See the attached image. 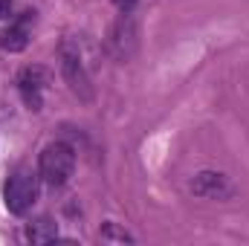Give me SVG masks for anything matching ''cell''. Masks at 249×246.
<instances>
[{
    "mask_svg": "<svg viewBox=\"0 0 249 246\" xmlns=\"http://www.w3.org/2000/svg\"><path fill=\"white\" fill-rule=\"evenodd\" d=\"M75 171V151L67 142H53L41 151V180L53 188L70 183Z\"/></svg>",
    "mask_w": 249,
    "mask_h": 246,
    "instance_id": "obj_1",
    "label": "cell"
},
{
    "mask_svg": "<svg viewBox=\"0 0 249 246\" xmlns=\"http://www.w3.org/2000/svg\"><path fill=\"white\" fill-rule=\"evenodd\" d=\"M38 200V177L29 168L15 171L6 185H3V203L12 214H26L32 209V203Z\"/></svg>",
    "mask_w": 249,
    "mask_h": 246,
    "instance_id": "obj_2",
    "label": "cell"
},
{
    "mask_svg": "<svg viewBox=\"0 0 249 246\" xmlns=\"http://www.w3.org/2000/svg\"><path fill=\"white\" fill-rule=\"evenodd\" d=\"M61 72H64V78H67V84H70V90H72L78 99H84V102L93 99L90 78H87V72H84L81 55H78V50L72 47V41H64L61 44Z\"/></svg>",
    "mask_w": 249,
    "mask_h": 246,
    "instance_id": "obj_3",
    "label": "cell"
},
{
    "mask_svg": "<svg viewBox=\"0 0 249 246\" xmlns=\"http://www.w3.org/2000/svg\"><path fill=\"white\" fill-rule=\"evenodd\" d=\"M191 191H194V197H203V200H229V197H235L232 180L226 174H217V171H200L191 180Z\"/></svg>",
    "mask_w": 249,
    "mask_h": 246,
    "instance_id": "obj_4",
    "label": "cell"
},
{
    "mask_svg": "<svg viewBox=\"0 0 249 246\" xmlns=\"http://www.w3.org/2000/svg\"><path fill=\"white\" fill-rule=\"evenodd\" d=\"M47 84V72L41 67H26L18 78V87L23 93V102L29 105V110H41L44 107V99H41V90Z\"/></svg>",
    "mask_w": 249,
    "mask_h": 246,
    "instance_id": "obj_5",
    "label": "cell"
},
{
    "mask_svg": "<svg viewBox=\"0 0 249 246\" xmlns=\"http://www.w3.org/2000/svg\"><path fill=\"white\" fill-rule=\"evenodd\" d=\"M35 18V12H26V18L20 20V23H12L9 29H3L0 32V47L6 50V53H20V50H26V44H29V29H26V23Z\"/></svg>",
    "mask_w": 249,
    "mask_h": 246,
    "instance_id": "obj_6",
    "label": "cell"
},
{
    "mask_svg": "<svg viewBox=\"0 0 249 246\" xmlns=\"http://www.w3.org/2000/svg\"><path fill=\"white\" fill-rule=\"evenodd\" d=\"M26 238L32 244H50V241L58 238V223H53L50 217H38L35 223L26 226Z\"/></svg>",
    "mask_w": 249,
    "mask_h": 246,
    "instance_id": "obj_7",
    "label": "cell"
},
{
    "mask_svg": "<svg viewBox=\"0 0 249 246\" xmlns=\"http://www.w3.org/2000/svg\"><path fill=\"white\" fill-rule=\"evenodd\" d=\"M99 235H102V241H116V244H133V238H130V235H127L124 229H119L116 223H105Z\"/></svg>",
    "mask_w": 249,
    "mask_h": 246,
    "instance_id": "obj_8",
    "label": "cell"
},
{
    "mask_svg": "<svg viewBox=\"0 0 249 246\" xmlns=\"http://www.w3.org/2000/svg\"><path fill=\"white\" fill-rule=\"evenodd\" d=\"M12 12V0H0V20H6Z\"/></svg>",
    "mask_w": 249,
    "mask_h": 246,
    "instance_id": "obj_9",
    "label": "cell"
},
{
    "mask_svg": "<svg viewBox=\"0 0 249 246\" xmlns=\"http://www.w3.org/2000/svg\"><path fill=\"white\" fill-rule=\"evenodd\" d=\"M113 3H116L122 12H127V9H133V3H136V0H113Z\"/></svg>",
    "mask_w": 249,
    "mask_h": 246,
    "instance_id": "obj_10",
    "label": "cell"
}]
</instances>
